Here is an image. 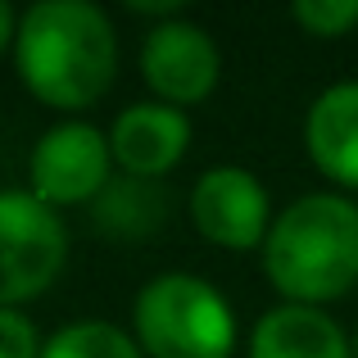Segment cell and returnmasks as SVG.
Here are the masks:
<instances>
[{
    "label": "cell",
    "mask_w": 358,
    "mask_h": 358,
    "mask_svg": "<svg viewBox=\"0 0 358 358\" xmlns=\"http://www.w3.org/2000/svg\"><path fill=\"white\" fill-rule=\"evenodd\" d=\"M304 150L341 195H358V82H331L308 100Z\"/></svg>",
    "instance_id": "obj_9"
},
{
    "label": "cell",
    "mask_w": 358,
    "mask_h": 358,
    "mask_svg": "<svg viewBox=\"0 0 358 358\" xmlns=\"http://www.w3.org/2000/svg\"><path fill=\"white\" fill-rule=\"evenodd\" d=\"M69 263V227L32 191H0V308L41 299Z\"/></svg>",
    "instance_id": "obj_4"
},
{
    "label": "cell",
    "mask_w": 358,
    "mask_h": 358,
    "mask_svg": "<svg viewBox=\"0 0 358 358\" xmlns=\"http://www.w3.org/2000/svg\"><path fill=\"white\" fill-rule=\"evenodd\" d=\"M290 23L317 41H341L358 27V0H295Z\"/></svg>",
    "instance_id": "obj_13"
},
{
    "label": "cell",
    "mask_w": 358,
    "mask_h": 358,
    "mask_svg": "<svg viewBox=\"0 0 358 358\" xmlns=\"http://www.w3.org/2000/svg\"><path fill=\"white\" fill-rule=\"evenodd\" d=\"M14 36H18V14L0 0V55L14 50Z\"/></svg>",
    "instance_id": "obj_16"
},
{
    "label": "cell",
    "mask_w": 358,
    "mask_h": 358,
    "mask_svg": "<svg viewBox=\"0 0 358 358\" xmlns=\"http://www.w3.org/2000/svg\"><path fill=\"white\" fill-rule=\"evenodd\" d=\"M186 213H191V227L204 241L218 245V250H231V254L263 250V241L272 231V218H277L268 186L241 164L204 168L191 182Z\"/></svg>",
    "instance_id": "obj_6"
},
{
    "label": "cell",
    "mask_w": 358,
    "mask_h": 358,
    "mask_svg": "<svg viewBox=\"0 0 358 358\" xmlns=\"http://www.w3.org/2000/svg\"><path fill=\"white\" fill-rule=\"evenodd\" d=\"M127 331L145 358H231L241 322L231 299L195 272H159L131 299Z\"/></svg>",
    "instance_id": "obj_3"
},
{
    "label": "cell",
    "mask_w": 358,
    "mask_h": 358,
    "mask_svg": "<svg viewBox=\"0 0 358 358\" xmlns=\"http://www.w3.org/2000/svg\"><path fill=\"white\" fill-rule=\"evenodd\" d=\"M131 14H145L155 18V23H168V18H186V9L177 5V0H127Z\"/></svg>",
    "instance_id": "obj_15"
},
{
    "label": "cell",
    "mask_w": 358,
    "mask_h": 358,
    "mask_svg": "<svg viewBox=\"0 0 358 358\" xmlns=\"http://www.w3.org/2000/svg\"><path fill=\"white\" fill-rule=\"evenodd\" d=\"M114 150H109V131H100L87 118H59L36 136L32 155H27V191L55 213L96 204V195L114 177Z\"/></svg>",
    "instance_id": "obj_5"
},
{
    "label": "cell",
    "mask_w": 358,
    "mask_h": 358,
    "mask_svg": "<svg viewBox=\"0 0 358 358\" xmlns=\"http://www.w3.org/2000/svg\"><path fill=\"white\" fill-rule=\"evenodd\" d=\"M141 82L150 87V100L173 109H195L218 91L222 82V50L209 36V27L191 18L155 23L141 41Z\"/></svg>",
    "instance_id": "obj_7"
},
{
    "label": "cell",
    "mask_w": 358,
    "mask_h": 358,
    "mask_svg": "<svg viewBox=\"0 0 358 358\" xmlns=\"http://www.w3.org/2000/svg\"><path fill=\"white\" fill-rule=\"evenodd\" d=\"M263 277L281 304L327 308L358 286V200L341 191H308L277 209L259 250Z\"/></svg>",
    "instance_id": "obj_2"
},
{
    "label": "cell",
    "mask_w": 358,
    "mask_h": 358,
    "mask_svg": "<svg viewBox=\"0 0 358 358\" xmlns=\"http://www.w3.org/2000/svg\"><path fill=\"white\" fill-rule=\"evenodd\" d=\"M41 331L23 308H0V358H41Z\"/></svg>",
    "instance_id": "obj_14"
},
{
    "label": "cell",
    "mask_w": 358,
    "mask_h": 358,
    "mask_svg": "<svg viewBox=\"0 0 358 358\" xmlns=\"http://www.w3.org/2000/svg\"><path fill=\"white\" fill-rule=\"evenodd\" d=\"M14 69L36 105L78 118L118 78V27L96 0H36L18 14Z\"/></svg>",
    "instance_id": "obj_1"
},
{
    "label": "cell",
    "mask_w": 358,
    "mask_h": 358,
    "mask_svg": "<svg viewBox=\"0 0 358 358\" xmlns=\"http://www.w3.org/2000/svg\"><path fill=\"white\" fill-rule=\"evenodd\" d=\"M245 358H354V341L327 308L272 304L254 322Z\"/></svg>",
    "instance_id": "obj_10"
},
{
    "label": "cell",
    "mask_w": 358,
    "mask_h": 358,
    "mask_svg": "<svg viewBox=\"0 0 358 358\" xmlns=\"http://www.w3.org/2000/svg\"><path fill=\"white\" fill-rule=\"evenodd\" d=\"M350 341H354V358H358V331H354V336H350Z\"/></svg>",
    "instance_id": "obj_17"
},
{
    "label": "cell",
    "mask_w": 358,
    "mask_h": 358,
    "mask_svg": "<svg viewBox=\"0 0 358 358\" xmlns=\"http://www.w3.org/2000/svg\"><path fill=\"white\" fill-rule=\"evenodd\" d=\"M191 118L186 109L159 105V100H136V105L118 109L109 122V150H114V168L127 177H145V182H164L191 150Z\"/></svg>",
    "instance_id": "obj_8"
},
{
    "label": "cell",
    "mask_w": 358,
    "mask_h": 358,
    "mask_svg": "<svg viewBox=\"0 0 358 358\" xmlns=\"http://www.w3.org/2000/svg\"><path fill=\"white\" fill-rule=\"evenodd\" d=\"M41 358H145L136 336L109 317H73L45 336Z\"/></svg>",
    "instance_id": "obj_12"
},
{
    "label": "cell",
    "mask_w": 358,
    "mask_h": 358,
    "mask_svg": "<svg viewBox=\"0 0 358 358\" xmlns=\"http://www.w3.org/2000/svg\"><path fill=\"white\" fill-rule=\"evenodd\" d=\"M168 222V191L164 182L114 173L109 186L91 204V227L109 241H150Z\"/></svg>",
    "instance_id": "obj_11"
}]
</instances>
